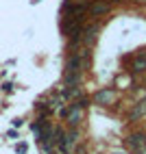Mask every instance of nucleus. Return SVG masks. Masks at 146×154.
Segmentation results:
<instances>
[{
    "instance_id": "obj_1",
    "label": "nucleus",
    "mask_w": 146,
    "mask_h": 154,
    "mask_svg": "<svg viewBox=\"0 0 146 154\" xmlns=\"http://www.w3.org/2000/svg\"><path fill=\"white\" fill-rule=\"evenodd\" d=\"M96 37H98V24H89L81 30V35L74 37V44H83V46H92L94 42H96Z\"/></svg>"
},
{
    "instance_id": "obj_2",
    "label": "nucleus",
    "mask_w": 146,
    "mask_h": 154,
    "mask_svg": "<svg viewBox=\"0 0 146 154\" xmlns=\"http://www.w3.org/2000/svg\"><path fill=\"white\" fill-rule=\"evenodd\" d=\"M127 146L131 152L135 154H146V135H142V132H135V135H131L127 139Z\"/></svg>"
},
{
    "instance_id": "obj_3",
    "label": "nucleus",
    "mask_w": 146,
    "mask_h": 154,
    "mask_svg": "<svg viewBox=\"0 0 146 154\" xmlns=\"http://www.w3.org/2000/svg\"><path fill=\"white\" fill-rule=\"evenodd\" d=\"M113 100H116V91H113V89H102V91H98V94H96V102H98V104H111V102Z\"/></svg>"
},
{
    "instance_id": "obj_4",
    "label": "nucleus",
    "mask_w": 146,
    "mask_h": 154,
    "mask_svg": "<svg viewBox=\"0 0 146 154\" xmlns=\"http://www.w3.org/2000/svg\"><path fill=\"white\" fill-rule=\"evenodd\" d=\"M111 9V5L109 2H102V0H98V2H92L89 5V11L94 13V15H102V13H107Z\"/></svg>"
},
{
    "instance_id": "obj_5",
    "label": "nucleus",
    "mask_w": 146,
    "mask_h": 154,
    "mask_svg": "<svg viewBox=\"0 0 146 154\" xmlns=\"http://www.w3.org/2000/svg\"><path fill=\"white\" fill-rule=\"evenodd\" d=\"M131 67H133V72H144L146 69V52H140L138 57H135Z\"/></svg>"
},
{
    "instance_id": "obj_6",
    "label": "nucleus",
    "mask_w": 146,
    "mask_h": 154,
    "mask_svg": "<svg viewBox=\"0 0 146 154\" xmlns=\"http://www.w3.org/2000/svg\"><path fill=\"white\" fill-rule=\"evenodd\" d=\"M68 122H70L72 126H76L79 122H81V106H76V104L72 106V111L68 113Z\"/></svg>"
}]
</instances>
